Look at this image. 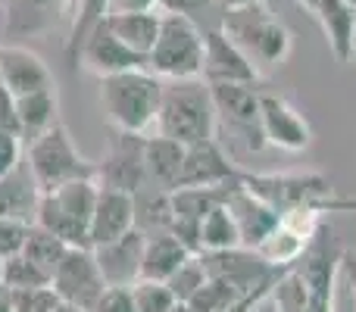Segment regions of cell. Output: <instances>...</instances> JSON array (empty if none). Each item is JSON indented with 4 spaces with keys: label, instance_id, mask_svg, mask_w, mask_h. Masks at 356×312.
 Returning <instances> with one entry per match:
<instances>
[{
    "label": "cell",
    "instance_id": "1",
    "mask_svg": "<svg viewBox=\"0 0 356 312\" xmlns=\"http://www.w3.org/2000/svg\"><path fill=\"white\" fill-rule=\"evenodd\" d=\"M219 129L216 104L209 85L203 79L163 81L160 116H156V135L194 147V144L213 141Z\"/></svg>",
    "mask_w": 356,
    "mask_h": 312
},
{
    "label": "cell",
    "instance_id": "2",
    "mask_svg": "<svg viewBox=\"0 0 356 312\" xmlns=\"http://www.w3.org/2000/svg\"><path fill=\"white\" fill-rule=\"evenodd\" d=\"M160 100L163 79H156L150 69H131L100 79V106L113 129L125 135H150V129H156Z\"/></svg>",
    "mask_w": 356,
    "mask_h": 312
},
{
    "label": "cell",
    "instance_id": "3",
    "mask_svg": "<svg viewBox=\"0 0 356 312\" xmlns=\"http://www.w3.org/2000/svg\"><path fill=\"white\" fill-rule=\"evenodd\" d=\"M222 31L253 60V66L275 69L291 54V31L266 10V3L222 10Z\"/></svg>",
    "mask_w": 356,
    "mask_h": 312
},
{
    "label": "cell",
    "instance_id": "4",
    "mask_svg": "<svg viewBox=\"0 0 356 312\" xmlns=\"http://www.w3.org/2000/svg\"><path fill=\"white\" fill-rule=\"evenodd\" d=\"M97 194L100 184L94 178L63 184L50 194H41L35 225L47 228L69 247H91V219L94 206H97Z\"/></svg>",
    "mask_w": 356,
    "mask_h": 312
},
{
    "label": "cell",
    "instance_id": "5",
    "mask_svg": "<svg viewBox=\"0 0 356 312\" xmlns=\"http://www.w3.org/2000/svg\"><path fill=\"white\" fill-rule=\"evenodd\" d=\"M25 147H29L25 165H29V172L41 194H50V190L63 188V184L85 181V178L97 181V163L85 159L75 150L72 138H69V129L63 122H56L54 129H47L41 138H35V141L25 144Z\"/></svg>",
    "mask_w": 356,
    "mask_h": 312
},
{
    "label": "cell",
    "instance_id": "6",
    "mask_svg": "<svg viewBox=\"0 0 356 312\" xmlns=\"http://www.w3.org/2000/svg\"><path fill=\"white\" fill-rule=\"evenodd\" d=\"M147 69L163 81L203 79V31L184 13H163L160 38L147 56Z\"/></svg>",
    "mask_w": 356,
    "mask_h": 312
},
{
    "label": "cell",
    "instance_id": "7",
    "mask_svg": "<svg viewBox=\"0 0 356 312\" xmlns=\"http://www.w3.org/2000/svg\"><path fill=\"white\" fill-rule=\"evenodd\" d=\"M241 188L272 206L278 215L300 206H316L332 200V181L322 172H241Z\"/></svg>",
    "mask_w": 356,
    "mask_h": 312
},
{
    "label": "cell",
    "instance_id": "8",
    "mask_svg": "<svg viewBox=\"0 0 356 312\" xmlns=\"http://www.w3.org/2000/svg\"><path fill=\"white\" fill-rule=\"evenodd\" d=\"M50 288L60 297V303L79 312H91L110 284L104 281V272H100L91 247H69L63 263L56 265L54 278H50Z\"/></svg>",
    "mask_w": 356,
    "mask_h": 312
},
{
    "label": "cell",
    "instance_id": "9",
    "mask_svg": "<svg viewBox=\"0 0 356 312\" xmlns=\"http://www.w3.org/2000/svg\"><path fill=\"white\" fill-rule=\"evenodd\" d=\"M259 131L266 147H278L288 154H303L313 141V129L300 116V110L275 91H259Z\"/></svg>",
    "mask_w": 356,
    "mask_h": 312
},
{
    "label": "cell",
    "instance_id": "10",
    "mask_svg": "<svg viewBox=\"0 0 356 312\" xmlns=\"http://www.w3.org/2000/svg\"><path fill=\"white\" fill-rule=\"evenodd\" d=\"M216 104V116L225 122L238 138H247V150H263L259 131V88L257 85H209Z\"/></svg>",
    "mask_w": 356,
    "mask_h": 312
},
{
    "label": "cell",
    "instance_id": "11",
    "mask_svg": "<svg viewBox=\"0 0 356 312\" xmlns=\"http://www.w3.org/2000/svg\"><path fill=\"white\" fill-rule=\"evenodd\" d=\"M203 81L207 85H259V69L222 28L203 31Z\"/></svg>",
    "mask_w": 356,
    "mask_h": 312
},
{
    "label": "cell",
    "instance_id": "12",
    "mask_svg": "<svg viewBox=\"0 0 356 312\" xmlns=\"http://www.w3.org/2000/svg\"><path fill=\"white\" fill-rule=\"evenodd\" d=\"M144 138L147 135H125L116 131L110 154L97 165V184L110 190H125L138 194L147 184V169H144Z\"/></svg>",
    "mask_w": 356,
    "mask_h": 312
},
{
    "label": "cell",
    "instance_id": "13",
    "mask_svg": "<svg viewBox=\"0 0 356 312\" xmlns=\"http://www.w3.org/2000/svg\"><path fill=\"white\" fill-rule=\"evenodd\" d=\"M200 259L207 265L209 278L228 281L241 297L257 290L259 284L272 281L282 272H288V269H272L257 250H247V247H234V250H222V253H200Z\"/></svg>",
    "mask_w": 356,
    "mask_h": 312
},
{
    "label": "cell",
    "instance_id": "14",
    "mask_svg": "<svg viewBox=\"0 0 356 312\" xmlns=\"http://www.w3.org/2000/svg\"><path fill=\"white\" fill-rule=\"evenodd\" d=\"M241 165L222 150V144L203 141L184 150V165L175 188H225V184H241Z\"/></svg>",
    "mask_w": 356,
    "mask_h": 312
},
{
    "label": "cell",
    "instance_id": "15",
    "mask_svg": "<svg viewBox=\"0 0 356 312\" xmlns=\"http://www.w3.org/2000/svg\"><path fill=\"white\" fill-rule=\"evenodd\" d=\"M79 63L94 72L97 79H106V75H119V72H131V69H147V56L135 54L129 44H122L106 22H100L91 35L85 38L79 50Z\"/></svg>",
    "mask_w": 356,
    "mask_h": 312
},
{
    "label": "cell",
    "instance_id": "16",
    "mask_svg": "<svg viewBox=\"0 0 356 312\" xmlns=\"http://www.w3.org/2000/svg\"><path fill=\"white\" fill-rule=\"evenodd\" d=\"M0 85L13 97H25V94L54 88V75L35 50L19 47V44H0Z\"/></svg>",
    "mask_w": 356,
    "mask_h": 312
},
{
    "label": "cell",
    "instance_id": "17",
    "mask_svg": "<svg viewBox=\"0 0 356 312\" xmlns=\"http://www.w3.org/2000/svg\"><path fill=\"white\" fill-rule=\"evenodd\" d=\"M144 244H147V234L144 231H129L119 240L104 247H94V256L97 265L104 272V281L110 288H131V284L141 278V263H144Z\"/></svg>",
    "mask_w": 356,
    "mask_h": 312
},
{
    "label": "cell",
    "instance_id": "18",
    "mask_svg": "<svg viewBox=\"0 0 356 312\" xmlns=\"http://www.w3.org/2000/svg\"><path fill=\"white\" fill-rule=\"evenodd\" d=\"M129 231H135V194L100 188L91 219V250L113 244Z\"/></svg>",
    "mask_w": 356,
    "mask_h": 312
},
{
    "label": "cell",
    "instance_id": "19",
    "mask_svg": "<svg viewBox=\"0 0 356 312\" xmlns=\"http://www.w3.org/2000/svg\"><path fill=\"white\" fill-rule=\"evenodd\" d=\"M225 206L232 209L234 222H238L241 247H247V250H257V247L272 234V228L278 225V219H282L275 209L266 206V203L257 200L253 194H247L241 184L232 190V197H228Z\"/></svg>",
    "mask_w": 356,
    "mask_h": 312
},
{
    "label": "cell",
    "instance_id": "20",
    "mask_svg": "<svg viewBox=\"0 0 356 312\" xmlns=\"http://www.w3.org/2000/svg\"><path fill=\"white\" fill-rule=\"evenodd\" d=\"M309 13L319 19L334 60L338 63L350 60L353 56V38H356V10H350L344 0H316V3L309 6Z\"/></svg>",
    "mask_w": 356,
    "mask_h": 312
},
{
    "label": "cell",
    "instance_id": "21",
    "mask_svg": "<svg viewBox=\"0 0 356 312\" xmlns=\"http://www.w3.org/2000/svg\"><path fill=\"white\" fill-rule=\"evenodd\" d=\"M106 28L119 38L122 44H129L135 54L150 56L156 38H160L163 13L160 10H141V13H106L104 16Z\"/></svg>",
    "mask_w": 356,
    "mask_h": 312
},
{
    "label": "cell",
    "instance_id": "22",
    "mask_svg": "<svg viewBox=\"0 0 356 312\" xmlns=\"http://www.w3.org/2000/svg\"><path fill=\"white\" fill-rule=\"evenodd\" d=\"M38 200H41V190H38L25 163L6 178H0V219H16L35 225Z\"/></svg>",
    "mask_w": 356,
    "mask_h": 312
},
{
    "label": "cell",
    "instance_id": "23",
    "mask_svg": "<svg viewBox=\"0 0 356 312\" xmlns=\"http://www.w3.org/2000/svg\"><path fill=\"white\" fill-rule=\"evenodd\" d=\"M184 144L172 141V138H144V169H147V181H154V188L175 190L178 175L184 165Z\"/></svg>",
    "mask_w": 356,
    "mask_h": 312
},
{
    "label": "cell",
    "instance_id": "24",
    "mask_svg": "<svg viewBox=\"0 0 356 312\" xmlns=\"http://www.w3.org/2000/svg\"><path fill=\"white\" fill-rule=\"evenodd\" d=\"M194 253L172 234H154L144 244V263H141V278L147 281H169L178 269H181Z\"/></svg>",
    "mask_w": 356,
    "mask_h": 312
},
{
    "label": "cell",
    "instance_id": "25",
    "mask_svg": "<svg viewBox=\"0 0 356 312\" xmlns=\"http://www.w3.org/2000/svg\"><path fill=\"white\" fill-rule=\"evenodd\" d=\"M56 106H60L56 104V88L16 97V119H19V135H22V144H31L35 138H41L44 131L54 129V125L60 122Z\"/></svg>",
    "mask_w": 356,
    "mask_h": 312
},
{
    "label": "cell",
    "instance_id": "26",
    "mask_svg": "<svg viewBox=\"0 0 356 312\" xmlns=\"http://www.w3.org/2000/svg\"><path fill=\"white\" fill-rule=\"evenodd\" d=\"M234 247H241V231L232 209L222 203L200 219V253H222Z\"/></svg>",
    "mask_w": 356,
    "mask_h": 312
},
{
    "label": "cell",
    "instance_id": "27",
    "mask_svg": "<svg viewBox=\"0 0 356 312\" xmlns=\"http://www.w3.org/2000/svg\"><path fill=\"white\" fill-rule=\"evenodd\" d=\"M66 250H69V244H63L56 234H50L47 228H41V225H31L29 228V238H25V247H22V256L54 278L56 265L63 263Z\"/></svg>",
    "mask_w": 356,
    "mask_h": 312
},
{
    "label": "cell",
    "instance_id": "28",
    "mask_svg": "<svg viewBox=\"0 0 356 312\" xmlns=\"http://www.w3.org/2000/svg\"><path fill=\"white\" fill-rule=\"evenodd\" d=\"M75 22L72 31H69V41H66V60L69 66H79V50L85 44V38L104 22V16L110 13V0H75Z\"/></svg>",
    "mask_w": 356,
    "mask_h": 312
},
{
    "label": "cell",
    "instance_id": "29",
    "mask_svg": "<svg viewBox=\"0 0 356 312\" xmlns=\"http://www.w3.org/2000/svg\"><path fill=\"white\" fill-rule=\"evenodd\" d=\"M69 3H75V0H13L10 25L13 31H35L47 25L50 19L63 16Z\"/></svg>",
    "mask_w": 356,
    "mask_h": 312
},
{
    "label": "cell",
    "instance_id": "30",
    "mask_svg": "<svg viewBox=\"0 0 356 312\" xmlns=\"http://www.w3.org/2000/svg\"><path fill=\"white\" fill-rule=\"evenodd\" d=\"M238 300H241V294L228 281H222V278H207V284L191 297L188 306L194 312H228Z\"/></svg>",
    "mask_w": 356,
    "mask_h": 312
},
{
    "label": "cell",
    "instance_id": "31",
    "mask_svg": "<svg viewBox=\"0 0 356 312\" xmlns=\"http://www.w3.org/2000/svg\"><path fill=\"white\" fill-rule=\"evenodd\" d=\"M0 281H3L6 290H29V288H47L50 275L19 253V256L3 259V278Z\"/></svg>",
    "mask_w": 356,
    "mask_h": 312
},
{
    "label": "cell",
    "instance_id": "32",
    "mask_svg": "<svg viewBox=\"0 0 356 312\" xmlns=\"http://www.w3.org/2000/svg\"><path fill=\"white\" fill-rule=\"evenodd\" d=\"M131 300L135 312H169L178 303L166 281H147V278H138L131 284Z\"/></svg>",
    "mask_w": 356,
    "mask_h": 312
},
{
    "label": "cell",
    "instance_id": "33",
    "mask_svg": "<svg viewBox=\"0 0 356 312\" xmlns=\"http://www.w3.org/2000/svg\"><path fill=\"white\" fill-rule=\"evenodd\" d=\"M207 278H209V275H207V265H203V259H200V256H191L188 263H184L166 284H169V290L175 294L178 303H188L191 297H194L197 290L207 284Z\"/></svg>",
    "mask_w": 356,
    "mask_h": 312
},
{
    "label": "cell",
    "instance_id": "34",
    "mask_svg": "<svg viewBox=\"0 0 356 312\" xmlns=\"http://www.w3.org/2000/svg\"><path fill=\"white\" fill-rule=\"evenodd\" d=\"M13 312H56L63 306L54 288H29V290H10Z\"/></svg>",
    "mask_w": 356,
    "mask_h": 312
},
{
    "label": "cell",
    "instance_id": "35",
    "mask_svg": "<svg viewBox=\"0 0 356 312\" xmlns=\"http://www.w3.org/2000/svg\"><path fill=\"white\" fill-rule=\"evenodd\" d=\"M29 222H16V219H0V259L19 256L29 238Z\"/></svg>",
    "mask_w": 356,
    "mask_h": 312
},
{
    "label": "cell",
    "instance_id": "36",
    "mask_svg": "<svg viewBox=\"0 0 356 312\" xmlns=\"http://www.w3.org/2000/svg\"><path fill=\"white\" fill-rule=\"evenodd\" d=\"M22 138L16 131L0 129V178H6L10 172H16L22 165Z\"/></svg>",
    "mask_w": 356,
    "mask_h": 312
},
{
    "label": "cell",
    "instance_id": "37",
    "mask_svg": "<svg viewBox=\"0 0 356 312\" xmlns=\"http://www.w3.org/2000/svg\"><path fill=\"white\" fill-rule=\"evenodd\" d=\"M91 312H135V300H131V288H106L104 297Z\"/></svg>",
    "mask_w": 356,
    "mask_h": 312
},
{
    "label": "cell",
    "instance_id": "38",
    "mask_svg": "<svg viewBox=\"0 0 356 312\" xmlns=\"http://www.w3.org/2000/svg\"><path fill=\"white\" fill-rule=\"evenodd\" d=\"M282 275H284V272H282ZM282 275H275V278H272V281L259 284L257 290H250V294H244V297H241V300L234 303V306L228 309V312H257V306H259V303H263L266 297H272V290H275V284L282 281Z\"/></svg>",
    "mask_w": 356,
    "mask_h": 312
},
{
    "label": "cell",
    "instance_id": "39",
    "mask_svg": "<svg viewBox=\"0 0 356 312\" xmlns=\"http://www.w3.org/2000/svg\"><path fill=\"white\" fill-rule=\"evenodd\" d=\"M0 129L6 131H16L19 135V119H16V97H13L10 91H6L3 85H0ZM22 138V135H19Z\"/></svg>",
    "mask_w": 356,
    "mask_h": 312
},
{
    "label": "cell",
    "instance_id": "40",
    "mask_svg": "<svg viewBox=\"0 0 356 312\" xmlns=\"http://www.w3.org/2000/svg\"><path fill=\"white\" fill-rule=\"evenodd\" d=\"M209 3L213 0H160V13H184V16H191L197 10H207Z\"/></svg>",
    "mask_w": 356,
    "mask_h": 312
},
{
    "label": "cell",
    "instance_id": "41",
    "mask_svg": "<svg viewBox=\"0 0 356 312\" xmlns=\"http://www.w3.org/2000/svg\"><path fill=\"white\" fill-rule=\"evenodd\" d=\"M341 278L347 281L353 297V306H356V250H344L341 253Z\"/></svg>",
    "mask_w": 356,
    "mask_h": 312
},
{
    "label": "cell",
    "instance_id": "42",
    "mask_svg": "<svg viewBox=\"0 0 356 312\" xmlns=\"http://www.w3.org/2000/svg\"><path fill=\"white\" fill-rule=\"evenodd\" d=\"M160 10V0H110V13H141Z\"/></svg>",
    "mask_w": 356,
    "mask_h": 312
},
{
    "label": "cell",
    "instance_id": "43",
    "mask_svg": "<svg viewBox=\"0 0 356 312\" xmlns=\"http://www.w3.org/2000/svg\"><path fill=\"white\" fill-rule=\"evenodd\" d=\"M322 213H356V197H332L322 203Z\"/></svg>",
    "mask_w": 356,
    "mask_h": 312
},
{
    "label": "cell",
    "instance_id": "44",
    "mask_svg": "<svg viewBox=\"0 0 356 312\" xmlns=\"http://www.w3.org/2000/svg\"><path fill=\"white\" fill-rule=\"evenodd\" d=\"M222 10H234V6H253V3H266V0H219Z\"/></svg>",
    "mask_w": 356,
    "mask_h": 312
},
{
    "label": "cell",
    "instance_id": "45",
    "mask_svg": "<svg viewBox=\"0 0 356 312\" xmlns=\"http://www.w3.org/2000/svg\"><path fill=\"white\" fill-rule=\"evenodd\" d=\"M0 312H13V300H10V290L0 284Z\"/></svg>",
    "mask_w": 356,
    "mask_h": 312
},
{
    "label": "cell",
    "instance_id": "46",
    "mask_svg": "<svg viewBox=\"0 0 356 312\" xmlns=\"http://www.w3.org/2000/svg\"><path fill=\"white\" fill-rule=\"evenodd\" d=\"M169 312H194V309H191V306H188V303H175V306H172V309H169Z\"/></svg>",
    "mask_w": 356,
    "mask_h": 312
},
{
    "label": "cell",
    "instance_id": "47",
    "mask_svg": "<svg viewBox=\"0 0 356 312\" xmlns=\"http://www.w3.org/2000/svg\"><path fill=\"white\" fill-rule=\"evenodd\" d=\"M56 312H79V309H72V306H66V303H63V306L56 309Z\"/></svg>",
    "mask_w": 356,
    "mask_h": 312
},
{
    "label": "cell",
    "instance_id": "48",
    "mask_svg": "<svg viewBox=\"0 0 356 312\" xmlns=\"http://www.w3.org/2000/svg\"><path fill=\"white\" fill-rule=\"evenodd\" d=\"M0 278H3V259H0ZM0 284H3V281H0Z\"/></svg>",
    "mask_w": 356,
    "mask_h": 312
},
{
    "label": "cell",
    "instance_id": "49",
    "mask_svg": "<svg viewBox=\"0 0 356 312\" xmlns=\"http://www.w3.org/2000/svg\"><path fill=\"white\" fill-rule=\"evenodd\" d=\"M353 56H356V38H353Z\"/></svg>",
    "mask_w": 356,
    "mask_h": 312
}]
</instances>
